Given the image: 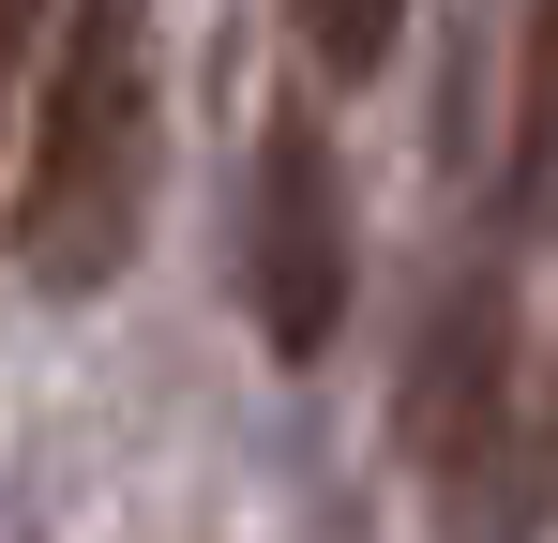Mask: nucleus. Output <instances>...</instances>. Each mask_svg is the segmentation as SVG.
Returning a JSON list of instances; mask_svg holds the SVG:
<instances>
[{
	"label": "nucleus",
	"instance_id": "3",
	"mask_svg": "<svg viewBox=\"0 0 558 543\" xmlns=\"http://www.w3.org/2000/svg\"><path fill=\"white\" fill-rule=\"evenodd\" d=\"M348 287H363V242H348L332 121L287 106L272 136H257V181H242V302H257V348H272V362H332Z\"/></svg>",
	"mask_w": 558,
	"mask_h": 543
},
{
	"label": "nucleus",
	"instance_id": "4",
	"mask_svg": "<svg viewBox=\"0 0 558 543\" xmlns=\"http://www.w3.org/2000/svg\"><path fill=\"white\" fill-rule=\"evenodd\" d=\"M513 227L558 242V0L529 15V90H513Z\"/></svg>",
	"mask_w": 558,
	"mask_h": 543
},
{
	"label": "nucleus",
	"instance_id": "6",
	"mask_svg": "<svg viewBox=\"0 0 558 543\" xmlns=\"http://www.w3.org/2000/svg\"><path fill=\"white\" fill-rule=\"evenodd\" d=\"M31 46H46V0H0V121H15V76H31Z\"/></svg>",
	"mask_w": 558,
	"mask_h": 543
},
{
	"label": "nucleus",
	"instance_id": "2",
	"mask_svg": "<svg viewBox=\"0 0 558 543\" xmlns=\"http://www.w3.org/2000/svg\"><path fill=\"white\" fill-rule=\"evenodd\" d=\"M136 212H151V31L136 0H76L61 61L31 90V152H15V212L0 242L46 302H92L136 257Z\"/></svg>",
	"mask_w": 558,
	"mask_h": 543
},
{
	"label": "nucleus",
	"instance_id": "5",
	"mask_svg": "<svg viewBox=\"0 0 558 543\" xmlns=\"http://www.w3.org/2000/svg\"><path fill=\"white\" fill-rule=\"evenodd\" d=\"M287 31H302V61H317V76H377V61H392V31H408V0H287Z\"/></svg>",
	"mask_w": 558,
	"mask_h": 543
},
{
	"label": "nucleus",
	"instance_id": "1",
	"mask_svg": "<svg viewBox=\"0 0 558 543\" xmlns=\"http://www.w3.org/2000/svg\"><path fill=\"white\" fill-rule=\"evenodd\" d=\"M392 423H408V483L438 543H544L558 498V408H544V348H529V302L498 272H453L423 302V348L392 377Z\"/></svg>",
	"mask_w": 558,
	"mask_h": 543
}]
</instances>
